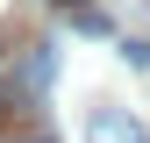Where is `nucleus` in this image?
I'll list each match as a JSON object with an SVG mask.
<instances>
[{
    "instance_id": "nucleus-1",
    "label": "nucleus",
    "mask_w": 150,
    "mask_h": 143,
    "mask_svg": "<svg viewBox=\"0 0 150 143\" xmlns=\"http://www.w3.org/2000/svg\"><path fill=\"white\" fill-rule=\"evenodd\" d=\"M86 143H150V129L129 107H93L86 115Z\"/></svg>"
},
{
    "instance_id": "nucleus-2",
    "label": "nucleus",
    "mask_w": 150,
    "mask_h": 143,
    "mask_svg": "<svg viewBox=\"0 0 150 143\" xmlns=\"http://www.w3.org/2000/svg\"><path fill=\"white\" fill-rule=\"evenodd\" d=\"M22 79H29V93H43V86L57 79V50H50V43H29V57H22Z\"/></svg>"
},
{
    "instance_id": "nucleus-3",
    "label": "nucleus",
    "mask_w": 150,
    "mask_h": 143,
    "mask_svg": "<svg viewBox=\"0 0 150 143\" xmlns=\"http://www.w3.org/2000/svg\"><path fill=\"white\" fill-rule=\"evenodd\" d=\"M122 57L136 64V72H150V43H143V36H129V43H122Z\"/></svg>"
},
{
    "instance_id": "nucleus-4",
    "label": "nucleus",
    "mask_w": 150,
    "mask_h": 143,
    "mask_svg": "<svg viewBox=\"0 0 150 143\" xmlns=\"http://www.w3.org/2000/svg\"><path fill=\"white\" fill-rule=\"evenodd\" d=\"M50 7H86V0H50Z\"/></svg>"
},
{
    "instance_id": "nucleus-5",
    "label": "nucleus",
    "mask_w": 150,
    "mask_h": 143,
    "mask_svg": "<svg viewBox=\"0 0 150 143\" xmlns=\"http://www.w3.org/2000/svg\"><path fill=\"white\" fill-rule=\"evenodd\" d=\"M7 143H36V136H7Z\"/></svg>"
}]
</instances>
